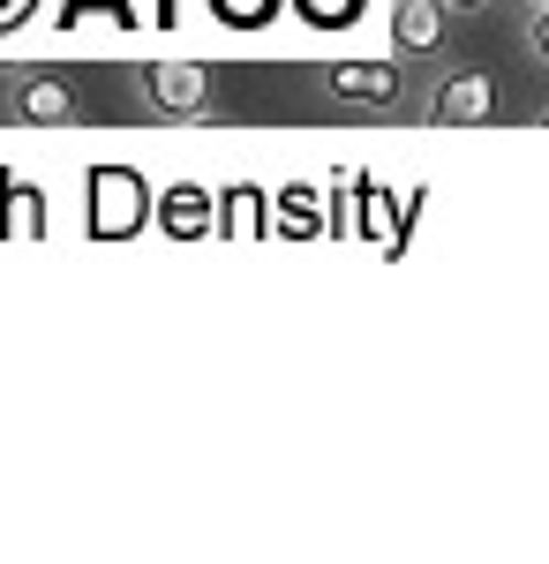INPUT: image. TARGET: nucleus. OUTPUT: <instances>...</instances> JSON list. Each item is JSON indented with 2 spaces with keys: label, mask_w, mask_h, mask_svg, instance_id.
I'll return each instance as SVG.
<instances>
[{
  "label": "nucleus",
  "mask_w": 549,
  "mask_h": 564,
  "mask_svg": "<svg viewBox=\"0 0 549 564\" xmlns=\"http://www.w3.org/2000/svg\"><path fill=\"white\" fill-rule=\"evenodd\" d=\"M316 90L346 113H391L407 98V76H399V53H369V61H324Z\"/></svg>",
  "instance_id": "nucleus-1"
},
{
  "label": "nucleus",
  "mask_w": 549,
  "mask_h": 564,
  "mask_svg": "<svg viewBox=\"0 0 549 564\" xmlns=\"http://www.w3.org/2000/svg\"><path fill=\"white\" fill-rule=\"evenodd\" d=\"M136 98H143L151 121H204V106H212V68H204V61H151V68L136 76Z\"/></svg>",
  "instance_id": "nucleus-2"
},
{
  "label": "nucleus",
  "mask_w": 549,
  "mask_h": 564,
  "mask_svg": "<svg viewBox=\"0 0 549 564\" xmlns=\"http://www.w3.org/2000/svg\"><path fill=\"white\" fill-rule=\"evenodd\" d=\"M489 113H497L489 68H444V76L429 84V121H437V129H482Z\"/></svg>",
  "instance_id": "nucleus-3"
},
{
  "label": "nucleus",
  "mask_w": 549,
  "mask_h": 564,
  "mask_svg": "<svg viewBox=\"0 0 549 564\" xmlns=\"http://www.w3.org/2000/svg\"><path fill=\"white\" fill-rule=\"evenodd\" d=\"M8 113L31 121V129H61V121H76V84L53 76V68H15L8 76Z\"/></svg>",
  "instance_id": "nucleus-4"
},
{
  "label": "nucleus",
  "mask_w": 549,
  "mask_h": 564,
  "mask_svg": "<svg viewBox=\"0 0 549 564\" xmlns=\"http://www.w3.org/2000/svg\"><path fill=\"white\" fill-rule=\"evenodd\" d=\"M452 39V8L444 0H391V53L399 61H437Z\"/></svg>",
  "instance_id": "nucleus-5"
},
{
  "label": "nucleus",
  "mask_w": 549,
  "mask_h": 564,
  "mask_svg": "<svg viewBox=\"0 0 549 564\" xmlns=\"http://www.w3.org/2000/svg\"><path fill=\"white\" fill-rule=\"evenodd\" d=\"M527 53L549 68V8H535V15H527Z\"/></svg>",
  "instance_id": "nucleus-6"
},
{
  "label": "nucleus",
  "mask_w": 549,
  "mask_h": 564,
  "mask_svg": "<svg viewBox=\"0 0 549 564\" xmlns=\"http://www.w3.org/2000/svg\"><path fill=\"white\" fill-rule=\"evenodd\" d=\"M444 8H452V15H482L489 0H444Z\"/></svg>",
  "instance_id": "nucleus-7"
},
{
  "label": "nucleus",
  "mask_w": 549,
  "mask_h": 564,
  "mask_svg": "<svg viewBox=\"0 0 549 564\" xmlns=\"http://www.w3.org/2000/svg\"><path fill=\"white\" fill-rule=\"evenodd\" d=\"M519 8H527V15H535V8H549V0H519Z\"/></svg>",
  "instance_id": "nucleus-8"
},
{
  "label": "nucleus",
  "mask_w": 549,
  "mask_h": 564,
  "mask_svg": "<svg viewBox=\"0 0 549 564\" xmlns=\"http://www.w3.org/2000/svg\"><path fill=\"white\" fill-rule=\"evenodd\" d=\"M542 129H549V106H542Z\"/></svg>",
  "instance_id": "nucleus-9"
}]
</instances>
